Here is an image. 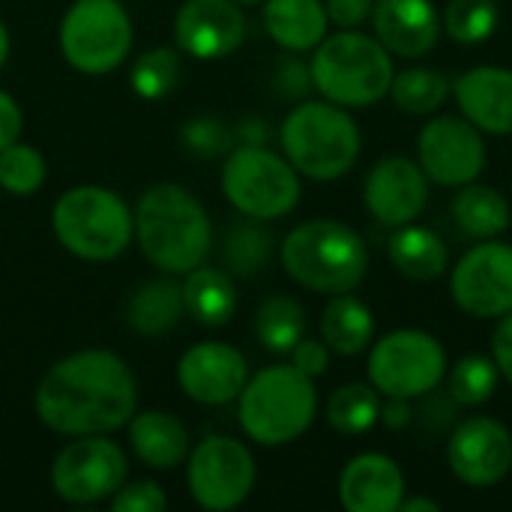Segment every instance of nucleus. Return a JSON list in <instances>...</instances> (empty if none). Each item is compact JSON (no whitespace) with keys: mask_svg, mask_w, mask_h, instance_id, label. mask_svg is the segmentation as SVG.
<instances>
[{"mask_svg":"<svg viewBox=\"0 0 512 512\" xmlns=\"http://www.w3.org/2000/svg\"><path fill=\"white\" fill-rule=\"evenodd\" d=\"M417 156L426 177L438 186L474 183L486 168V141L465 117H435L420 129Z\"/></svg>","mask_w":512,"mask_h":512,"instance_id":"nucleus-14","label":"nucleus"},{"mask_svg":"<svg viewBox=\"0 0 512 512\" xmlns=\"http://www.w3.org/2000/svg\"><path fill=\"white\" fill-rule=\"evenodd\" d=\"M291 366L300 369V372L309 375V378H318V375H324L327 366H330V348H327L324 342H318V339H306V336H303V339L291 348Z\"/></svg>","mask_w":512,"mask_h":512,"instance_id":"nucleus-40","label":"nucleus"},{"mask_svg":"<svg viewBox=\"0 0 512 512\" xmlns=\"http://www.w3.org/2000/svg\"><path fill=\"white\" fill-rule=\"evenodd\" d=\"M54 234L66 252L84 261H111L135 237V216L126 201L102 186H75L63 192L51 213Z\"/></svg>","mask_w":512,"mask_h":512,"instance_id":"nucleus-7","label":"nucleus"},{"mask_svg":"<svg viewBox=\"0 0 512 512\" xmlns=\"http://www.w3.org/2000/svg\"><path fill=\"white\" fill-rule=\"evenodd\" d=\"M492 357H495L501 375L512 384V312L501 315V321L492 333Z\"/></svg>","mask_w":512,"mask_h":512,"instance_id":"nucleus-42","label":"nucleus"},{"mask_svg":"<svg viewBox=\"0 0 512 512\" xmlns=\"http://www.w3.org/2000/svg\"><path fill=\"white\" fill-rule=\"evenodd\" d=\"M129 441L135 456L153 471H168L189 459V432L174 414L165 411L132 414Z\"/></svg>","mask_w":512,"mask_h":512,"instance_id":"nucleus-22","label":"nucleus"},{"mask_svg":"<svg viewBox=\"0 0 512 512\" xmlns=\"http://www.w3.org/2000/svg\"><path fill=\"white\" fill-rule=\"evenodd\" d=\"M276 90L282 93V96H288V99H300V96H306L315 84H312V69L306 66V63H300V60H294V57H285L282 63H279V69H276Z\"/></svg>","mask_w":512,"mask_h":512,"instance_id":"nucleus-39","label":"nucleus"},{"mask_svg":"<svg viewBox=\"0 0 512 512\" xmlns=\"http://www.w3.org/2000/svg\"><path fill=\"white\" fill-rule=\"evenodd\" d=\"M270 249H273L270 231L261 225V219L246 216L243 222H234L225 234L222 243L225 267L240 279H252L261 267H267Z\"/></svg>","mask_w":512,"mask_h":512,"instance_id":"nucleus-30","label":"nucleus"},{"mask_svg":"<svg viewBox=\"0 0 512 512\" xmlns=\"http://www.w3.org/2000/svg\"><path fill=\"white\" fill-rule=\"evenodd\" d=\"M453 219L468 237L492 240V237H498V234H504L510 228V201L492 186L465 183L462 192L453 198Z\"/></svg>","mask_w":512,"mask_h":512,"instance_id":"nucleus-28","label":"nucleus"},{"mask_svg":"<svg viewBox=\"0 0 512 512\" xmlns=\"http://www.w3.org/2000/svg\"><path fill=\"white\" fill-rule=\"evenodd\" d=\"M177 381L192 402L228 405L249 381L246 357L225 342L192 345L177 363Z\"/></svg>","mask_w":512,"mask_h":512,"instance_id":"nucleus-18","label":"nucleus"},{"mask_svg":"<svg viewBox=\"0 0 512 512\" xmlns=\"http://www.w3.org/2000/svg\"><path fill=\"white\" fill-rule=\"evenodd\" d=\"M180 141L198 159H216V156H228L234 150L231 126L219 117H210V114L186 120L180 129Z\"/></svg>","mask_w":512,"mask_h":512,"instance_id":"nucleus-37","label":"nucleus"},{"mask_svg":"<svg viewBox=\"0 0 512 512\" xmlns=\"http://www.w3.org/2000/svg\"><path fill=\"white\" fill-rule=\"evenodd\" d=\"M369 381L387 399H420L438 390L447 375L444 345L423 330H396L372 345Z\"/></svg>","mask_w":512,"mask_h":512,"instance_id":"nucleus-9","label":"nucleus"},{"mask_svg":"<svg viewBox=\"0 0 512 512\" xmlns=\"http://www.w3.org/2000/svg\"><path fill=\"white\" fill-rule=\"evenodd\" d=\"M186 483L198 507L210 512L234 510L255 486V459L246 444L213 435L192 450Z\"/></svg>","mask_w":512,"mask_h":512,"instance_id":"nucleus-11","label":"nucleus"},{"mask_svg":"<svg viewBox=\"0 0 512 512\" xmlns=\"http://www.w3.org/2000/svg\"><path fill=\"white\" fill-rule=\"evenodd\" d=\"M234 3H237V6H258L261 0H234Z\"/></svg>","mask_w":512,"mask_h":512,"instance_id":"nucleus-48","label":"nucleus"},{"mask_svg":"<svg viewBox=\"0 0 512 512\" xmlns=\"http://www.w3.org/2000/svg\"><path fill=\"white\" fill-rule=\"evenodd\" d=\"M138 405L129 366L111 351H78L48 369L36 387L39 420L69 438L108 435L126 426Z\"/></svg>","mask_w":512,"mask_h":512,"instance_id":"nucleus-1","label":"nucleus"},{"mask_svg":"<svg viewBox=\"0 0 512 512\" xmlns=\"http://www.w3.org/2000/svg\"><path fill=\"white\" fill-rule=\"evenodd\" d=\"M288 276L318 294H348L369 270L366 240L339 219H312L297 225L282 243Z\"/></svg>","mask_w":512,"mask_h":512,"instance_id":"nucleus-3","label":"nucleus"},{"mask_svg":"<svg viewBox=\"0 0 512 512\" xmlns=\"http://www.w3.org/2000/svg\"><path fill=\"white\" fill-rule=\"evenodd\" d=\"M498 378L501 369L495 363V357H483V354H471L462 357L453 369H450V381H447V393L456 405H483L495 396L498 390Z\"/></svg>","mask_w":512,"mask_h":512,"instance_id":"nucleus-34","label":"nucleus"},{"mask_svg":"<svg viewBox=\"0 0 512 512\" xmlns=\"http://www.w3.org/2000/svg\"><path fill=\"white\" fill-rule=\"evenodd\" d=\"M222 192L243 216L270 222L288 216L300 201L297 168L264 144H240L225 156Z\"/></svg>","mask_w":512,"mask_h":512,"instance_id":"nucleus-8","label":"nucleus"},{"mask_svg":"<svg viewBox=\"0 0 512 512\" xmlns=\"http://www.w3.org/2000/svg\"><path fill=\"white\" fill-rule=\"evenodd\" d=\"M441 21L450 39L462 45H480L498 30L501 9L498 0H450Z\"/></svg>","mask_w":512,"mask_h":512,"instance_id":"nucleus-33","label":"nucleus"},{"mask_svg":"<svg viewBox=\"0 0 512 512\" xmlns=\"http://www.w3.org/2000/svg\"><path fill=\"white\" fill-rule=\"evenodd\" d=\"M405 498V474L384 453H363L339 474V501L348 512H396Z\"/></svg>","mask_w":512,"mask_h":512,"instance_id":"nucleus-20","label":"nucleus"},{"mask_svg":"<svg viewBox=\"0 0 512 512\" xmlns=\"http://www.w3.org/2000/svg\"><path fill=\"white\" fill-rule=\"evenodd\" d=\"M447 462L465 486H495L512 468L510 429L492 417H468L447 441Z\"/></svg>","mask_w":512,"mask_h":512,"instance_id":"nucleus-15","label":"nucleus"},{"mask_svg":"<svg viewBox=\"0 0 512 512\" xmlns=\"http://www.w3.org/2000/svg\"><path fill=\"white\" fill-rule=\"evenodd\" d=\"M381 393L372 384H345L327 402V423L342 435H363L381 420Z\"/></svg>","mask_w":512,"mask_h":512,"instance_id":"nucleus-31","label":"nucleus"},{"mask_svg":"<svg viewBox=\"0 0 512 512\" xmlns=\"http://www.w3.org/2000/svg\"><path fill=\"white\" fill-rule=\"evenodd\" d=\"M255 336L273 354H291V348L306 336V312L297 300L285 294L267 297L255 312Z\"/></svg>","mask_w":512,"mask_h":512,"instance_id":"nucleus-29","label":"nucleus"},{"mask_svg":"<svg viewBox=\"0 0 512 512\" xmlns=\"http://www.w3.org/2000/svg\"><path fill=\"white\" fill-rule=\"evenodd\" d=\"M183 288V306L186 312L204 324V327H225L237 312V288L234 279L222 270L198 264L186 273Z\"/></svg>","mask_w":512,"mask_h":512,"instance_id":"nucleus-26","label":"nucleus"},{"mask_svg":"<svg viewBox=\"0 0 512 512\" xmlns=\"http://www.w3.org/2000/svg\"><path fill=\"white\" fill-rule=\"evenodd\" d=\"M372 6L375 0H324L327 18L339 27H360L372 18Z\"/></svg>","mask_w":512,"mask_h":512,"instance_id":"nucleus-41","label":"nucleus"},{"mask_svg":"<svg viewBox=\"0 0 512 512\" xmlns=\"http://www.w3.org/2000/svg\"><path fill=\"white\" fill-rule=\"evenodd\" d=\"M132 90L144 99L168 96L180 81V57L171 48H150L132 66Z\"/></svg>","mask_w":512,"mask_h":512,"instance_id":"nucleus-35","label":"nucleus"},{"mask_svg":"<svg viewBox=\"0 0 512 512\" xmlns=\"http://www.w3.org/2000/svg\"><path fill=\"white\" fill-rule=\"evenodd\" d=\"M135 240L162 273H189L207 261L213 225L204 204L177 183L150 186L135 207Z\"/></svg>","mask_w":512,"mask_h":512,"instance_id":"nucleus-2","label":"nucleus"},{"mask_svg":"<svg viewBox=\"0 0 512 512\" xmlns=\"http://www.w3.org/2000/svg\"><path fill=\"white\" fill-rule=\"evenodd\" d=\"M123 450L105 435H81L66 444L51 465V486L66 504H96L126 483Z\"/></svg>","mask_w":512,"mask_h":512,"instance_id":"nucleus-12","label":"nucleus"},{"mask_svg":"<svg viewBox=\"0 0 512 512\" xmlns=\"http://www.w3.org/2000/svg\"><path fill=\"white\" fill-rule=\"evenodd\" d=\"M282 150L297 174L330 183L348 174L360 156V129L348 108L324 99L297 105L282 123Z\"/></svg>","mask_w":512,"mask_h":512,"instance_id":"nucleus-6","label":"nucleus"},{"mask_svg":"<svg viewBox=\"0 0 512 512\" xmlns=\"http://www.w3.org/2000/svg\"><path fill=\"white\" fill-rule=\"evenodd\" d=\"M321 339L330 351L342 357L363 354L375 339V315L372 309L348 294H333V300L321 312Z\"/></svg>","mask_w":512,"mask_h":512,"instance_id":"nucleus-25","label":"nucleus"},{"mask_svg":"<svg viewBox=\"0 0 512 512\" xmlns=\"http://www.w3.org/2000/svg\"><path fill=\"white\" fill-rule=\"evenodd\" d=\"M456 102L480 132L512 135V69L474 66L456 78Z\"/></svg>","mask_w":512,"mask_h":512,"instance_id":"nucleus-21","label":"nucleus"},{"mask_svg":"<svg viewBox=\"0 0 512 512\" xmlns=\"http://www.w3.org/2000/svg\"><path fill=\"white\" fill-rule=\"evenodd\" d=\"M309 69L321 96L342 108H369L381 102L396 75L390 51L378 36L360 33L357 27H342V33L324 36L315 45Z\"/></svg>","mask_w":512,"mask_h":512,"instance_id":"nucleus-4","label":"nucleus"},{"mask_svg":"<svg viewBox=\"0 0 512 512\" xmlns=\"http://www.w3.org/2000/svg\"><path fill=\"white\" fill-rule=\"evenodd\" d=\"M399 510L402 512H438L441 507H438L435 501H429V498H402Z\"/></svg>","mask_w":512,"mask_h":512,"instance_id":"nucleus-46","label":"nucleus"},{"mask_svg":"<svg viewBox=\"0 0 512 512\" xmlns=\"http://www.w3.org/2000/svg\"><path fill=\"white\" fill-rule=\"evenodd\" d=\"M450 294L456 306L474 318H501L512 312V246L483 240L468 249L453 276Z\"/></svg>","mask_w":512,"mask_h":512,"instance_id":"nucleus-13","label":"nucleus"},{"mask_svg":"<svg viewBox=\"0 0 512 512\" xmlns=\"http://www.w3.org/2000/svg\"><path fill=\"white\" fill-rule=\"evenodd\" d=\"M21 126H24V117H21V108L18 102L0 90V150L12 141H18L21 135Z\"/></svg>","mask_w":512,"mask_h":512,"instance_id":"nucleus-43","label":"nucleus"},{"mask_svg":"<svg viewBox=\"0 0 512 512\" xmlns=\"http://www.w3.org/2000/svg\"><path fill=\"white\" fill-rule=\"evenodd\" d=\"M450 93V84L441 72L429 69V66H414L405 69L399 75H393L390 84V96L393 102L405 111V114H432L444 105Z\"/></svg>","mask_w":512,"mask_h":512,"instance_id":"nucleus-32","label":"nucleus"},{"mask_svg":"<svg viewBox=\"0 0 512 512\" xmlns=\"http://www.w3.org/2000/svg\"><path fill=\"white\" fill-rule=\"evenodd\" d=\"M387 258L405 279L414 282H435L450 267L447 243L432 228H420L411 222L396 228L387 243Z\"/></svg>","mask_w":512,"mask_h":512,"instance_id":"nucleus-23","label":"nucleus"},{"mask_svg":"<svg viewBox=\"0 0 512 512\" xmlns=\"http://www.w3.org/2000/svg\"><path fill=\"white\" fill-rule=\"evenodd\" d=\"M363 201L375 222L399 228L414 222L429 201V177L408 156H384L372 165L363 183Z\"/></svg>","mask_w":512,"mask_h":512,"instance_id":"nucleus-16","label":"nucleus"},{"mask_svg":"<svg viewBox=\"0 0 512 512\" xmlns=\"http://www.w3.org/2000/svg\"><path fill=\"white\" fill-rule=\"evenodd\" d=\"M180 51L195 60H222L246 39V18L234 0H186L174 18Z\"/></svg>","mask_w":512,"mask_h":512,"instance_id":"nucleus-17","label":"nucleus"},{"mask_svg":"<svg viewBox=\"0 0 512 512\" xmlns=\"http://www.w3.org/2000/svg\"><path fill=\"white\" fill-rule=\"evenodd\" d=\"M327 9L321 0H267L264 27L288 51H309L327 36Z\"/></svg>","mask_w":512,"mask_h":512,"instance_id":"nucleus-24","label":"nucleus"},{"mask_svg":"<svg viewBox=\"0 0 512 512\" xmlns=\"http://www.w3.org/2000/svg\"><path fill=\"white\" fill-rule=\"evenodd\" d=\"M165 507H168L165 492L156 483H150V480H141V483H132V486H120L111 495V510L114 512H162Z\"/></svg>","mask_w":512,"mask_h":512,"instance_id":"nucleus-38","label":"nucleus"},{"mask_svg":"<svg viewBox=\"0 0 512 512\" xmlns=\"http://www.w3.org/2000/svg\"><path fill=\"white\" fill-rule=\"evenodd\" d=\"M381 417H384V426L387 429H405L411 423V405H408V399H390V405L381 408Z\"/></svg>","mask_w":512,"mask_h":512,"instance_id":"nucleus-44","label":"nucleus"},{"mask_svg":"<svg viewBox=\"0 0 512 512\" xmlns=\"http://www.w3.org/2000/svg\"><path fill=\"white\" fill-rule=\"evenodd\" d=\"M45 159L30 144H6L0 150V189L9 195H33L45 183Z\"/></svg>","mask_w":512,"mask_h":512,"instance_id":"nucleus-36","label":"nucleus"},{"mask_svg":"<svg viewBox=\"0 0 512 512\" xmlns=\"http://www.w3.org/2000/svg\"><path fill=\"white\" fill-rule=\"evenodd\" d=\"M237 138H240L243 144H267L270 132H267V123H264V120L249 117V120H243V123H240Z\"/></svg>","mask_w":512,"mask_h":512,"instance_id":"nucleus-45","label":"nucleus"},{"mask_svg":"<svg viewBox=\"0 0 512 512\" xmlns=\"http://www.w3.org/2000/svg\"><path fill=\"white\" fill-rule=\"evenodd\" d=\"M186 306H183V288L168 282V279H156L141 285L129 303H126V324L141 333V336H162L168 330H174L183 318Z\"/></svg>","mask_w":512,"mask_h":512,"instance_id":"nucleus-27","label":"nucleus"},{"mask_svg":"<svg viewBox=\"0 0 512 512\" xmlns=\"http://www.w3.org/2000/svg\"><path fill=\"white\" fill-rule=\"evenodd\" d=\"M372 27L390 54L423 57L438 45L444 21L432 0H375Z\"/></svg>","mask_w":512,"mask_h":512,"instance_id":"nucleus-19","label":"nucleus"},{"mask_svg":"<svg viewBox=\"0 0 512 512\" xmlns=\"http://www.w3.org/2000/svg\"><path fill=\"white\" fill-rule=\"evenodd\" d=\"M240 399V426L261 447H285L309 432L318 411V393L309 375L294 366H267L246 381Z\"/></svg>","mask_w":512,"mask_h":512,"instance_id":"nucleus-5","label":"nucleus"},{"mask_svg":"<svg viewBox=\"0 0 512 512\" xmlns=\"http://www.w3.org/2000/svg\"><path fill=\"white\" fill-rule=\"evenodd\" d=\"M6 57H9V33H6V27L0 21V66L6 63Z\"/></svg>","mask_w":512,"mask_h":512,"instance_id":"nucleus-47","label":"nucleus"},{"mask_svg":"<svg viewBox=\"0 0 512 512\" xmlns=\"http://www.w3.org/2000/svg\"><path fill=\"white\" fill-rule=\"evenodd\" d=\"M132 48V21L117 0H75L60 24V51L87 75L117 69Z\"/></svg>","mask_w":512,"mask_h":512,"instance_id":"nucleus-10","label":"nucleus"}]
</instances>
